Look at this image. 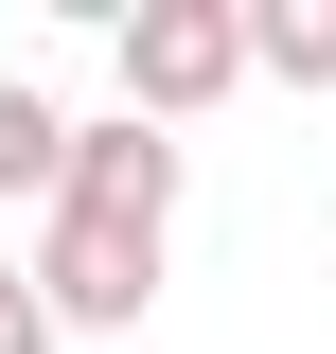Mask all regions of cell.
Wrapping results in <instances>:
<instances>
[{
  "label": "cell",
  "mask_w": 336,
  "mask_h": 354,
  "mask_svg": "<svg viewBox=\"0 0 336 354\" xmlns=\"http://www.w3.org/2000/svg\"><path fill=\"white\" fill-rule=\"evenodd\" d=\"M53 337H71V319L36 301V266H0V354H53Z\"/></svg>",
  "instance_id": "5b68a950"
},
{
  "label": "cell",
  "mask_w": 336,
  "mask_h": 354,
  "mask_svg": "<svg viewBox=\"0 0 336 354\" xmlns=\"http://www.w3.org/2000/svg\"><path fill=\"white\" fill-rule=\"evenodd\" d=\"M248 71H283V88H336V0H248Z\"/></svg>",
  "instance_id": "277c9868"
},
{
  "label": "cell",
  "mask_w": 336,
  "mask_h": 354,
  "mask_svg": "<svg viewBox=\"0 0 336 354\" xmlns=\"http://www.w3.org/2000/svg\"><path fill=\"white\" fill-rule=\"evenodd\" d=\"M160 230H177V142L160 124H71V195L36 230V301L71 337H124L160 301Z\"/></svg>",
  "instance_id": "6da1fadb"
},
{
  "label": "cell",
  "mask_w": 336,
  "mask_h": 354,
  "mask_svg": "<svg viewBox=\"0 0 336 354\" xmlns=\"http://www.w3.org/2000/svg\"><path fill=\"white\" fill-rule=\"evenodd\" d=\"M106 53H124V124H195L212 88H248V18L230 0H124Z\"/></svg>",
  "instance_id": "7a4b0ae2"
},
{
  "label": "cell",
  "mask_w": 336,
  "mask_h": 354,
  "mask_svg": "<svg viewBox=\"0 0 336 354\" xmlns=\"http://www.w3.org/2000/svg\"><path fill=\"white\" fill-rule=\"evenodd\" d=\"M0 195H71V106L0 71Z\"/></svg>",
  "instance_id": "3957f363"
}]
</instances>
